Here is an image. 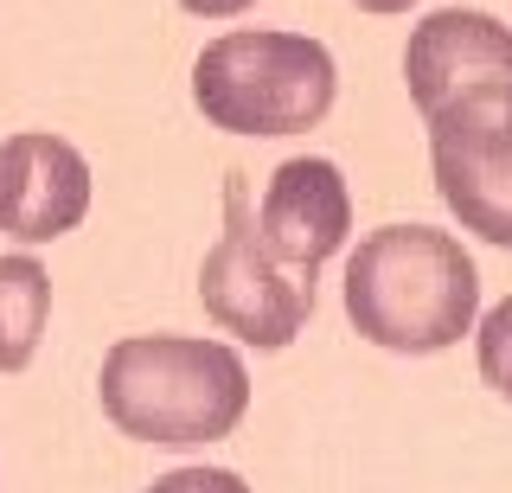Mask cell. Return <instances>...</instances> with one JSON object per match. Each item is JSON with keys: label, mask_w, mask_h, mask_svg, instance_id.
<instances>
[{"label": "cell", "mask_w": 512, "mask_h": 493, "mask_svg": "<svg viewBox=\"0 0 512 493\" xmlns=\"http://www.w3.org/2000/svg\"><path fill=\"white\" fill-rule=\"evenodd\" d=\"M346 321L384 353H448L480 327V276L461 237L436 225L365 231L346 257Z\"/></svg>", "instance_id": "obj_1"}, {"label": "cell", "mask_w": 512, "mask_h": 493, "mask_svg": "<svg viewBox=\"0 0 512 493\" xmlns=\"http://www.w3.org/2000/svg\"><path fill=\"white\" fill-rule=\"evenodd\" d=\"M103 417L135 442H224L250 410L244 353L192 333H128L103 353Z\"/></svg>", "instance_id": "obj_2"}, {"label": "cell", "mask_w": 512, "mask_h": 493, "mask_svg": "<svg viewBox=\"0 0 512 493\" xmlns=\"http://www.w3.org/2000/svg\"><path fill=\"white\" fill-rule=\"evenodd\" d=\"M340 71L308 33L237 26L212 39L192 65V103L224 135H308L327 122Z\"/></svg>", "instance_id": "obj_3"}, {"label": "cell", "mask_w": 512, "mask_h": 493, "mask_svg": "<svg viewBox=\"0 0 512 493\" xmlns=\"http://www.w3.org/2000/svg\"><path fill=\"white\" fill-rule=\"evenodd\" d=\"M199 301L224 333H237L256 353H282L314 314V276L269 250L263 218H250L244 173L224 180V231L199 263Z\"/></svg>", "instance_id": "obj_4"}, {"label": "cell", "mask_w": 512, "mask_h": 493, "mask_svg": "<svg viewBox=\"0 0 512 493\" xmlns=\"http://www.w3.org/2000/svg\"><path fill=\"white\" fill-rule=\"evenodd\" d=\"M423 122L442 205L480 244L512 250V77H480Z\"/></svg>", "instance_id": "obj_5"}, {"label": "cell", "mask_w": 512, "mask_h": 493, "mask_svg": "<svg viewBox=\"0 0 512 493\" xmlns=\"http://www.w3.org/2000/svg\"><path fill=\"white\" fill-rule=\"evenodd\" d=\"M90 212V161L52 129L0 141V231L13 244H58Z\"/></svg>", "instance_id": "obj_6"}, {"label": "cell", "mask_w": 512, "mask_h": 493, "mask_svg": "<svg viewBox=\"0 0 512 493\" xmlns=\"http://www.w3.org/2000/svg\"><path fill=\"white\" fill-rule=\"evenodd\" d=\"M263 237L282 263L320 276V263L333 250H346L352 237V193L340 180V167L320 161V154H295L269 173V193H263Z\"/></svg>", "instance_id": "obj_7"}, {"label": "cell", "mask_w": 512, "mask_h": 493, "mask_svg": "<svg viewBox=\"0 0 512 493\" xmlns=\"http://www.w3.org/2000/svg\"><path fill=\"white\" fill-rule=\"evenodd\" d=\"M480 77H512V26L474 7H436L410 26L404 84H410L416 116H429L442 97L480 84Z\"/></svg>", "instance_id": "obj_8"}, {"label": "cell", "mask_w": 512, "mask_h": 493, "mask_svg": "<svg viewBox=\"0 0 512 493\" xmlns=\"http://www.w3.org/2000/svg\"><path fill=\"white\" fill-rule=\"evenodd\" d=\"M52 321V276L39 257H0V372H26Z\"/></svg>", "instance_id": "obj_9"}, {"label": "cell", "mask_w": 512, "mask_h": 493, "mask_svg": "<svg viewBox=\"0 0 512 493\" xmlns=\"http://www.w3.org/2000/svg\"><path fill=\"white\" fill-rule=\"evenodd\" d=\"M474 365H480V378H487V385L512 404V295L500 301V308L480 314V327H474Z\"/></svg>", "instance_id": "obj_10"}, {"label": "cell", "mask_w": 512, "mask_h": 493, "mask_svg": "<svg viewBox=\"0 0 512 493\" xmlns=\"http://www.w3.org/2000/svg\"><path fill=\"white\" fill-rule=\"evenodd\" d=\"M148 493H250V487H244V474H231V468H173V474H160Z\"/></svg>", "instance_id": "obj_11"}, {"label": "cell", "mask_w": 512, "mask_h": 493, "mask_svg": "<svg viewBox=\"0 0 512 493\" xmlns=\"http://www.w3.org/2000/svg\"><path fill=\"white\" fill-rule=\"evenodd\" d=\"M186 13H199V20H237L244 7H256V0H180Z\"/></svg>", "instance_id": "obj_12"}, {"label": "cell", "mask_w": 512, "mask_h": 493, "mask_svg": "<svg viewBox=\"0 0 512 493\" xmlns=\"http://www.w3.org/2000/svg\"><path fill=\"white\" fill-rule=\"evenodd\" d=\"M365 13H410V0H359Z\"/></svg>", "instance_id": "obj_13"}]
</instances>
